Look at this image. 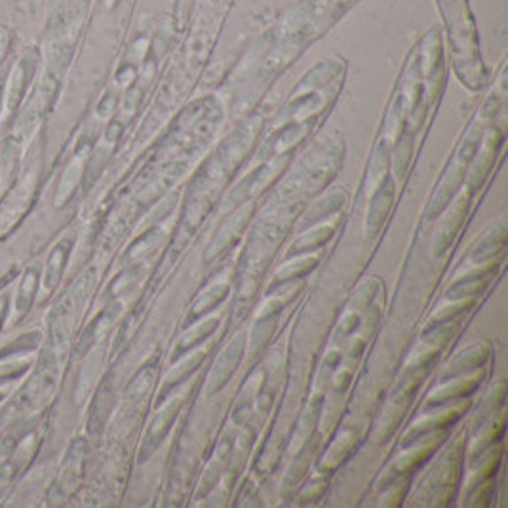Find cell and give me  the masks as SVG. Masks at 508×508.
I'll use <instances>...</instances> for the list:
<instances>
[{"label": "cell", "instance_id": "cell-11", "mask_svg": "<svg viewBox=\"0 0 508 508\" xmlns=\"http://www.w3.org/2000/svg\"><path fill=\"white\" fill-rule=\"evenodd\" d=\"M392 204H395V185H392L389 177H385V181L381 183L379 189L375 190L370 210H367V218H366L367 236H375L381 231V227L385 225L389 218Z\"/></svg>", "mask_w": 508, "mask_h": 508}, {"label": "cell", "instance_id": "cell-20", "mask_svg": "<svg viewBox=\"0 0 508 508\" xmlns=\"http://www.w3.org/2000/svg\"><path fill=\"white\" fill-rule=\"evenodd\" d=\"M347 202V190L337 189L334 193H329L326 198L319 200V204H316L307 215H304L303 223L299 225V231H307L309 227L316 225L319 221H324L329 215H334L335 212H339L343 206H345Z\"/></svg>", "mask_w": 508, "mask_h": 508}, {"label": "cell", "instance_id": "cell-12", "mask_svg": "<svg viewBox=\"0 0 508 508\" xmlns=\"http://www.w3.org/2000/svg\"><path fill=\"white\" fill-rule=\"evenodd\" d=\"M36 65H38L36 52H27L19 59L8 84V111L14 112L19 107L21 99L25 97V92H27V88L33 81Z\"/></svg>", "mask_w": 508, "mask_h": 508}, {"label": "cell", "instance_id": "cell-7", "mask_svg": "<svg viewBox=\"0 0 508 508\" xmlns=\"http://www.w3.org/2000/svg\"><path fill=\"white\" fill-rule=\"evenodd\" d=\"M181 405H183V402L180 398L170 400L166 405H164V410L155 417V421L150 423L147 435L143 438L142 451H139V461L145 463L149 457L160 448V443L170 433V427L173 425L177 415H180Z\"/></svg>", "mask_w": 508, "mask_h": 508}, {"label": "cell", "instance_id": "cell-33", "mask_svg": "<svg viewBox=\"0 0 508 508\" xmlns=\"http://www.w3.org/2000/svg\"><path fill=\"white\" fill-rule=\"evenodd\" d=\"M6 314H8V296H3L0 297V329L4 326Z\"/></svg>", "mask_w": 508, "mask_h": 508}, {"label": "cell", "instance_id": "cell-23", "mask_svg": "<svg viewBox=\"0 0 508 508\" xmlns=\"http://www.w3.org/2000/svg\"><path fill=\"white\" fill-rule=\"evenodd\" d=\"M218 326H219V319H210V320H204V322H200L198 326H195L175 345V350L172 354V362H177L181 357H185V354L193 350L195 347H198L200 343H204L215 332V329H218Z\"/></svg>", "mask_w": 508, "mask_h": 508}, {"label": "cell", "instance_id": "cell-17", "mask_svg": "<svg viewBox=\"0 0 508 508\" xmlns=\"http://www.w3.org/2000/svg\"><path fill=\"white\" fill-rule=\"evenodd\" d=\"M84 473V442L76 440L73 442V446L69 448L65 455V463L61 468L59 476V491L69 493L74 489V486L79 484V480L82 478Z\"/></svg>", "mask_w": 508, "mask_h": 508}, {"label": "cell", "instance_id": "cell-32", "mask_svg": "<svg viewBox=\"0 0 508 508\" xmlns=\"http://www.w3.org/2000/svg\"><path fill=\"white\" fill-rule=\"evenodd\" d=\"M157 231H158V228H150V231L142 238V240H143V248H147V246H145L147 242H152V240H157ZM137 251H139V248H137V244H134V246L130 248V251H128V256H130V258H135Z\"/></svg>", "mask_w": 508, "mask_h": 508}, {"label": "cell", "instance_id": "cell-19", "mask_svg": "<svg viewBox=\"0 0 508 508\" xmlns=\"http://www.w3.org/2000/svg\"><path fill=\"white\" fill-rule=\"evenodd\" d=\"M504 398H506V383H504V381H497V383H495L489 389L484 402H481V405H480L478 415H476L474 425H473L474 433H478L481 427L488 425L489 421H493V419L503 412Z\"/></svg>", "mask_w": 508, "mask_h": 508}, {"label": "cell", "instance_id": "cell-25", "mask_svg": "<svg viewBox=\"0 0 508 508\" xmlns=\"http://www.w3.org/2000/svg\"><path fill=\"white\" fill-rule=\"evenodd\" d=\"M38 281H41V274H38L36 266L25 271L19 288H18V294H16V309L19 314H25L33 307L36 289H38Z\"/></svg>", "mask_w": 508, "mask_h": 508}, {"label": "cell", "instance_id": "cell-30", "mask_svg": "<svg viewBox=\"0 0 508 508\" xmlns=\"http://www.w3.org/2000/svg\"><path fill=\"white\" fill-rule=\"evenodd\" d=\"M221 478V463L215 459L208 465L206 468V473H204V478H202L200 481V486H198V497H206V495L218 486V481Z\"/></svg>", "mask_w": 508, "mask_h": 508}, {"label": "cell", "instance_id": "cell-14", "mask_svg": "<svg viewBox=\"0 0 508 508\" xmlns=\"http://www.w3.org/2000/svg\"><path fill=\"white\" fill-rule=\"evenodd\" d=\"M73 244H74L73 236L61 238L59 242L54 246V250L50 251V256L46 259V266H44V276H42L44 289L50 291V294H52L61 281L63 271H65V265L69 259V253L73 250Z\"/></svg>", "mask_w": 508, "mask_h": 508}, {"label": "cell", "instance_id": "cell-26", "mask_svg": "<svg viewBox=\"0 0 508 508\" xmlns=\"http://www.w3.org/2000/svg\"><path fill=\"white\" fill-rule=\"evenodd\" d=\"M19 162V147L16 142H6L0 149V170H3V181L10 183L16 180Z\"/></svg>", "mask_w": 508, "mask_h": 508}, {"label": "cell", "instance_id": "cell-9", "mask_svg": "<svg viewBox=\"0 0 508 508\" xmlns=\"http://www.w3.org/2000/svg\"><path fill=\"white\" fill-rule=\"evenodd\" d=\"M489 352H491V347L488 345V343H481V341L474 343V345L466 347L465 350L457 354V357L451 358V362L446 366V370L442 372L438 381L440 383H446V381L450 379L480 370V367H484L486 362L489 360Z\"/></svg>", "mask_w": 508, "mask_h": 508}, {"label": "cell", "instance_id": "cell-16", "mask_svg": "<svg viewBox=\"0 0 508 508\" xmlns=\"http://www.w3.org/2000/svg\"><path fill=\"white\" fill-rule=\"evenodd\" d=\"M114 398V392H112V383H111V377H105L101 381V387L96 392V398L94 404L90 408V421H88V430H90L92 435H101V430H104L107 419L111 415L112 410V400Z\"/></svg>", "mask_w": 508, "mask_h": 508}, {"label": "cell", "instance_id": "cell-22", "mask_svg": "<svg viewBox=\"0 0 508 508\" xmlns=\"http://www.w3.org/2000/svg\"><path fill=\"white\" fill-rule=\"evenodd\" d=\"M335 227L334 225H320L319 228H312V231H301V236L296 240L291 248L288 250V258L301 256V253H311L312 250L324 246L329 238L334 236Z\"/></svg>", "mask_w": 508, "mask_h": 508}, {"label": "cell", "instance_id": "cell-28", "mask_svg": "<svg viewBox=\"0 0 508 508\" xmlns=\"http://www.w3.org/2000/svg\"><path fill=\"white\" fill-rule=\"evenodd\" d=\"M142 271H143V266L137 265V266H132V269H126L124 273H120L111 282L107 294H105V299H114V297H119L120 294H124V291L128 289L137 281L139 274H142Z\"/></svg>", "mask_w": 508, "mask_h": 508}, {"label": "cell", "instance_id": "cell-2", "mask_svg": "<svg viewBox=\"0 0 508 508\" xmlns=\"http://www.w3.org/2000/svg\"><path fill=\"white\" fill-rule=\"evenodd\" d=\"M471 193L473 190L468 189V193L457 198L451 204L450 212L442 218V221L436 228V235L433 238V250H435L436 258H442L443 253H446L453 246L457 235H459L461 227L466 219L468 206H471Z\"/></svg>", "mask_w": 508, "mask_h": 508}, {"label": "cell", "instance_id": "cell-18", "mask_svg": "<svg viewBox=\"0 0 508 508\" xmlns=\"http://www.w3.org/2000/svg\"><path fill=\"white\" fill-rule=\"evenodd\" d=\"M120 312V304L119 303H114V304H109V307H105L104 311H101L96 319L92 320V324L88 326L82 335H81V341H79V345H76V357H84V354L90 350L97 339L101 337V334L105 332V329L111 326V322L117 319Z\"/></svg>", "mask_w": 508, "mask_h": 508}, {"label": "cell", "instance_id": "cell-21", "mask_svg": "<svg viewBox=\"0 0 508 508\" xmlns=\"http://www.w3.org/2000/svg\"><path fill=\"white\" fill-rule=\"evenodd\" d=\"M228 291H231V284H218V286H213L210 288L204 296H200L193 307H190L189 314H187V319H185V326H190V324H195V322H200L202 320V316L212 312L215 307H218L219 303H223L228 296Z\"/></svg>", "mask_w": 508, "mask_h": 508}, {"label": "cell", "instance_id": "cell-35", "mask_svg": "<svg viewBox=\"0 0 508 508\" xmlns=\"http://www.w3.org/2000/svg\"><path fill=\"white\" fill-rule=\"evenodd\" d=\"M3 398H4V395H3V392H0V400H3Z\"/></svg>", "mask_w": 508, "mask_h": 508}, {"label": "cell", "instance_id": "cell-5", "mask_svg": "<svg viewBox=\"0 0 508 508\" xmlns=\"http://www.w3.org/2000/svg\"><path fill=\"white\" fill-rule=\"evenodd\" d=\"M506 246V223L504 219H499L497 223L489 225L484 233H481L471 250L466 251L465 261L474 265H484L488 261L497 259L499 253Z\"/></svg>", "mask_w": 508, "mask_h": 508}, {"label": "cell", "instance_id": "cell-27", "mask_svg": "<svg viewBox=\"0 0 508 508\" xmlns=\"http://www.w3.org/2000/svg\"><path fill=\"white\" fill-rule=\"evenodd\" d=\"M38 343H41V332H31V334H25L21 337H18L16 341L8 343L4 349H0V360H4L12 354H23V352H29L33 349L38 347Z\"/></svg>", "mask_w": 508, "mask_h": 508}, {"label": "cell", "instance_id": "cell-29", "mask_svg": "<svg viewBox=\"0 0 508 508\" xmlns=\"http://www.w3.org/2000/svg\"><path fill=\"white\" fill-rule=\"evenodd\" d=\"M474 307V299H459L455 304H450L446 309H440L433 319H430L428 326H436V324H443V322H451L457 320L461 314L468 312Z\"/></svg>", "mask_w": 508, "mask_h": 508}, {"label": "cell", "instance_id": "cell-6", "mask_svg": "<svg viewBox=\"0 0 508 508\" xmlns=\"http://www.w3.org/2000/svg\"><path fill=\"white\" fill-rule=\"evenodd\" d=\"M497 271H499V259L480 265V269L465 274L463 278H455L446 291V297L451 301H459L481 294V291L488 289L493 276H497Z\"/></svg>", "mask_w": 508, "mask_h": 508}, {"label": "cell", "instance_id": "cell-4", "mask_svg": "<svg viewBox=\"0 0 508 508\" xmlns=\"http://www.w3.org/2000/svg\"><path fill=\"white\" fill-rule=\"evenodd\" d=\"M244 350H246V335L240 334L236 339H233L228 343L227 349L223 350L221 357L215 362L213 370L210 373L208 379V395H215V392H219L227 383L228 379L233 377V373L236 372V367L242 362L244 357Z\"/></svg>", "mask_w": 508, "mask_h": 508}, {"label": "cell", "instance_id": "cell-34", "mask_svg": "<svg viewBox=\"0 0 508 508\" xmlns=\"http://www.w3.org/2000/svg\"><path fill=\"white\" fill-rule=\"evenodd\" d=\"M3 94H4V81H0V107H3Z\"/></svg>", "mask_w": 508, "mask_h": 508}, {"label": "cell", "instance_id": "cell-1", "mask_svg": "<svg viewBox=\"0 0 508 508\" xmlns=\"http://www.w3.org/2000/svg\"><path fill=\"white\" fill-rule=\"evenodd\" d=\"M358 0H299L288 14L265 36L266 54L263 56L261 82H273L297 59L309 44L320 38L329 27L347 14Z\"/></svg>", "mask_w": 508, "mask_h": 508}, {"label": "cell", "instance_id": "cell-3", "mask_svg": "<svg viewBox=\"0 0 508 508\" xmlns=\"http://www.w3.org/2000/svg\"><path fill=\"white\" fill-rule=\"evenodd\" d=\"M484 379H486V372H484V367H480V370H476L473 373H466V375L446 381L448 385L440 383L442 387H438L433 395L427 398V402L423 405V413H428L430 410H436V408H440V405H446L450 402L468 398L480 387V383Z\"/></svg>", "mask_w": 508, "mask_h": 508}, {"label": "cell", "instance_id": "cell-13", "mask_svg": "<svg viewBox=\"0 0 508 508\" xmlns=\"http://www.w3.org/2000/svg\"><path fill=\"white\" fill-rule=\"evenodd\" d=\"M466 170H468V166H465V164H461L459 160H457L455 166H451V170H448L446 181H443L438 187L435 198L430 200V206L427 210V218L428 219L440 218V215L443 213V210H446L451 204L453 198L457 196V193H459V187H461V183L465 180Z\"/></svg>", "mask_w": 508, "mask_h": 508}, {"label": "cell", "instance_id": "cell-10", "mask_svg": "<svg viewBox=\"0 0 508 508\" xmlns=\"http://www.w3.org/2000/svg\"><path fill=\"white\" fill-rule=\"evenodd\" d=\"M251 212H253V206H246L244 210H240V213H236L235 218H231L223 225L219 235L212 240V244H210V248L206 251V256H204L206 263H212L215 259H219L223 253H227L228 250L235 246L238 236L242 235L248 219H251Z\"/></svg>", "mask_w": 508, "mask_h": 508}, {"label": "cell", "instance_id": "cell-15", "mask_svg": "<svg viewBox=\"0 0 508 508\" xmlns=\"http://www.w3.org/2000/svg\"><path fill=\"white\" fill-rule=\"evenodd\" d=\"M204 360H206V350H196V352L190 354V357H187L180 366H175L173 370L168 373V377L164 379V385L158 392L157 405L166 402V398L172 395L173 389L183 385L185 381L198 370V366Z\"/></svg>", "mask_w": 508, "mask_h": 508}, {"label": "cell", "instance_id": "cell-8", "mask_svg": "<svg viewBox=\"0 0 508 508\" xmlns=\"http://www.w3.org/2000/svg\"><path fill=\"white\" fill-rule=\"evenodd\" d=\"M471 408V400H466L463 405H457L455 410L451 412H446V413H440V415H435V417H427V419H421V421L415 423L410 430H408V435L404 436L402 440V448H412L415 446V443L421 442L423 438L430 436V435H435V433H442V430H448L451 425H455L459 419L466 413V410Z\"/></svg>", "mask_w": 508, "mask_h": 508}, {"label": "cell", "instance_id": "cell-24", "mask_svg": "<svg viewBox=\"0 0 508 508\" xmlns=\"http://www.w3.org/2000/svg\"><path fill=\"white\" fill-rule=\"evenodd\" d=\"M316 265H319V256H309V258L299 259L296 263H288L286 266H282V269L276 273L274 281L269 286V291H266V294H274L276 289H281L286 284L297 281V278H303L304 274H309L311 271H314Z\"/></svg>", "mask_w": 508, "mask_h": 508}, {"label": "cell", "instance_id": "cell-31", "mask_svg": "<svg viewBox=\"0 0 508 508\" xmlns=\"http://www.w3.org/2000/svg\"><path fill=\"white\" fill-rule=\"evenodd\" d=\"M27 364H21V362H14V364H6V366H0V383H4V381L10 379H16L21 373L27 372Z\"/></svg>", "mask_w": 508, "mask_h": 508}]
</instances>
